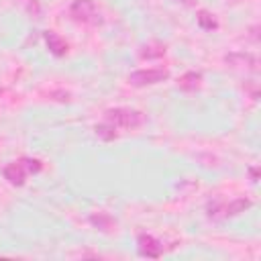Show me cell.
I'll return each instance as SVG.
<instances>
[{"instance_id": "cell-1", "label": "cell", "mask_w": 261, "mask_h": 261, "mask_svg": "<svg viewBox=\"0 0 261 261\" xmlns=\"http://www.w3.org/2000/svg\"><path fill=\"white\" fill-rule=\"evenodd\" d=\"M104 120L114 124L116 128H126V130H135L139 126L145 124V114L137 108H128V106H116V108H108L104 110Z\"/></svg>"}, {"instance_id": "cell-2", "label": "cell", "mask_w": 261, "mask_h": 261, "mask_svg": "<svg viewBox=\"0 0 261 261\" xmlns=\"http://www.w3.org/2000/svg\"><path fill=\"white\" fill-rule=\"evenodd\" d=\"M69 14L75 22H82L88 27H100L104 22V16L94 0H73L69 6Z\"/></svg>"}, {"instance_id": "cell-3", "label": "cell", "mask_w": 261, "mask_h": 261, "mask_svg": "<svg viewBox=\"0 0 261 261\" xmlns=\"http://www.w3.org/2000/svg\"><path fill=\"white\" fill-rule=\"evenodd\" d=\"M169 80V69L165 67H149V69H137L128 73V84L135 88H145V86H155Z\"/></svg>"}, {"instance_id": "cell-4", "label": "cell", "mask_w": 261, "mask_h": 261, "mask_svg": "<svg viewBox=\"0 0 261 261\" xmlns=\"http://www.w3.org/2000/svg\"><path fill=\"white\" fill-rule=\"evenodd\" d=\"M137 251H139L141 257L157 259V257H161V253H163V245H161L153 234L141 232V234L137 237Z\"/></svg>"}, {"instance_id": "cell-5", "label": "cell", "mask_w": 261, "mask_h": 261, "mask_svg": "<svg viewBox=\"0 0 261 261\" xmlns=\"http://www.w3.org/2000/svg\"><path fill=\"white\" fill-rule=\"evenodd\" d=\"M4 179H8V184H12V186H24V181H27V169H24V165H22V161L18 159V161H12V163H8L6 167H4Z\"/></svg>"}, {"instance_id": "cell-6", "label": "cell", "mask_w": 261, "mask_h": 261, "mask_svg": "<svg viewBox=\"0 0 261 261\" xmlns=\"http://www.w3.org/2000/svg\"><path fill=\"white\" fill-rule=\"evenodd\" d=\"M43 37H45L47 49H49L55 57H63V55L67 53V43H65V39H63L59 33H55V31H47Z\"/></svg>"}, {"instance_id": "cell-7", "label": "cell", "mask_w": 261, "mask_h": 261, "mask_svg": "<svg viewBox=\"0 0 261 261\" xmlns=\"http://www.w3.org/2000/svg\"><path fill=\"white\" fill-rule=\"evenodd\" d=\"M88 220H90V224L94 228H98L102 232H112L116 228V220L108 212H94V214L88 216Z\"/></svg>"}, {"instance_id": "cell-8", "label": "cell", "mask_w": 261, "mask_h": 261, "mask_svg": "<svg viewBox=\"0 0 261 261\" xmlns=\"http://www.w3.org/2000/svg\"><path fill=\"white\" fill-rule=\"evenodd\" d=\"M165 51H167V49H165V45H163L161 41L151 39V41H147V43L141 45L139 57H141V59H157V57H163Z\"/></svg>"}, {"instance_id": "cell-9", "label": "cell", "mask_w": 261, "mask_h": 261, "mask_svg": "<svg viewBox=\"0 0 261 261\" xmlns=\"http://www.w3.org/2000/svg\"><path fill=\"white\" fill-rule=\"evenodd\" d=\"M226 63L232 67H245V69H257V57L251 53H230L224 57Z\"/></svg>"}, {"instance_id": "cell-10", "label": "cell", "mask_w": 261, "mask_h": 261, "mask_svg": "<svg viewBox=\"0 0 261 261\" xmlns=\"http://www.w3.org/2000/svg\"><path fill=\"white\" fill-rule=\"evenodd\" d=\"M253 206V202L249 198H234L232 202L228 204H222V218H230V216H237L245 210H249Z\"/></svg>"}, {"instance_id": "cell-11", "label": "cell", "mask_w": 261, "mask_h": 261, "mask_svg": "<svg viewBox=\"0 0 261 261\" xmlns=\"http://www.w3.org/2000/svg\"><path fill=\"white\" fill-rule=\"evenodd\" d=\"M200 84H202V73L200 71H186L177 82V86L184 92H196L200 88Z\"/></svg>"}, {"instance_id": "cell-12", "label": "cell", "mask_w": 261, "mask_h": 261, "mask_svg": "<svg viewBox=\"0 0 261 261\" xmlns=\"http://www.w3.org/2000/svg\"><path fill=\"white\" fill-rule=\"evenodd\" d=\"M196 20H198V27H200L202 31H216V29H218L216 16H214L212 12H208V10H204V8L196 12Z\"/></svg>"}, {"instance_id": "cell-13", "label": "cell", "mask_w": 261, "mask_h": 261, "mask_svg": "<svg viewBox=\"0 0 261 261\" xmlns=\"http://www.w3.org/2000/svg\"><path fill=\"white\" fill-rule=\"evenodd\" d=\"M94 133H96V137L100 139V141H114L116 137H118V133H116V126L114 124H110V122H106V120H102L100 124H96L94 126Z\"/></svg>"}, {"instance_id": "cell-14", "label": "cell", "mask_w": 261, "mask_h": 261, "mask_svg": "<svg viewBox=\"0 0 261 261\" xmlns=\"http://www.w3.org/2000/svg\"><path fill=\"white\" fill-rule=\"evenodd\" d=\"M20 161H22V165H24V169H27L29 173H39V171L43 169V163H41V159H33V157H22Z\"/></svg>"}, {"instance_id": "cell-15", "label": "cell", "mask_w": 261, "mask_h": 261, "mask_svg": "<svg viewBox=\"0 0 261 261\" xmlns=\"http://www.w3.org/2000/svg\"><path fill=\"white\" fill-rule=\"evenodd\" d=\"M257 171H259V167H257V165L249 167V175H251V181H253V184H257V181H259V177H257Z\"/></svg>"}, {"instance_id": "cell-16", "label": "cell", "mask_w": 261, "mask_h": 261, "mask_svg": "<svg viewBox=\"0 0 261 261\" xmlns=\"http://www.w3.org/2000/svg\"><path fill=\"white\" fill-rule=\"evenodd\" d=\"M177 2H181V4H192V0H177Z\"/></svg>"}]
</instances>
